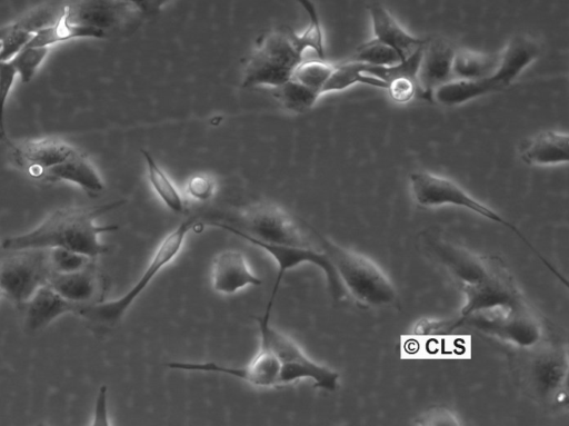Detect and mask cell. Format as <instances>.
Here are the masks:
<instances>
[{
	"label": "cell",
	"mask_w": 569,
	"mask_h": 426,
	"mask_svg": "<svg viewBox=\"0 0 569 426\" xmlns=\"http://www.w3.org/2000/svg\"><path fill=\"white\" fill-rule=\"evenodd\" d=\"M386 90L389 97L398 103L408 102L418 91L416 79L407 75H400L390 79Z\"/></svg>",
	"instance_id": "36"
},
{
	"label": "cell",
	"mask_w": 569,
	"mask_h": 426,
	"mask_svg": "<svg viewBox=\"0 0 569 426\" xmlns=\"http://www.w3.org/2000/svg\"><path fill=\"white\" fill-rule=\"evenodd\" d=\"M425 245L431 257L461 287L466 298L460 317L451 327L459 326L461 320L475 313L523 300L499 258L475 254L439 237L426 238Z\"/></svg>",
	"instance_id": "1"
},
{
	"label": "cell",
	"mask_w": 569,
	"mask_h": 426,
	"mask_svg": "<svg viewBox=\"0 0 569 426\" xmlns=\"http://www.w3.org/2000/svg\"><path fill=\"white\" fill-rule=\"evenodd\" d=\"M63 11L72 21L101 29L107 36L140 17L127 0H76L63 3Z\"/></svg>",
	"instance_id": "14"
},
{
	"label": "cell",
	"mask_w": 569,
	"mask_h": 426,
	"mask_svg": "<svg viewBox=\"0 0 569 426\" xmlns=\"http://www.w3.org/2000/svg\"><path fill=\"white\" fill-rule=\"evenodd\" d=\"M41 180L70 182L91 196L99 195L106 188L100 174L83 152L48 169Z\"/></svg>",
	"instance_id": "23"
},
{
	"label": "cell",
	"mask_w": 569,
	"mask_h": 426,
	"mask_svg": "<svg viewBox=\"0 0 569 426\" xmlns=\"http://www.w3.org/2000/svg\"><path fill=\"white\" fill-rule=\"evenodd\" d=\"M567 374V354L559 348H545L537 353L529 369L533 389L545 398L557 400L566 395Z\"/></svg>",
	"instance_id": "18"
},
{
	"label": "cell",
	"mask_w": 569,
	"mask_h": 426,
	"mask_svg": "<svg viewBox=\"0 0 569 426\" xmlns=\"http://www.w3.org/2000/svg\"><path fill=\"white\" fill-rule=\"evenodd\" d=\"M276 98L281 106L292 113H306L315 107L321 95L299 81L290 78L288 81L274 88Z\"/></svg>",
	"instance_id": "29"
},
{
	"label": "cell",
	"mask_w": 569,
	"mask_h": 426,
	"mask_svg": "<svg viewBox=\"0 0 569 426\" xmlns=\"http://www.w3.org/2000/svg\"><path fill=\"white\" fill-rule=\"evenodd\" d=\"M0 261V293L18 307L48 283L51 274L47 249H26Z\"/></svg>",
	"instance_id": "10"
},
{
	"label": "cell",
	"mask_w": 569,
	"mask_h": 426,
	"mask_svg": "<svg viewBox=\"0 0 569 426\" xmlns=\"http://www.w3.org/2000/svg\"><path fill=\"white\" fill-rule=\"evenodd\" d=\"M417 425H460L455 414L446 408L428 409L417 419Z\"/></svg>",
	"instance_id": "37"
},
{
	"label": "cell",
	"mask_w": 569,
	"mask_h": 426,
	"mask_svg": "<svg viewBox=\"0 0 569 426\" xmlns=\"http://www.w3.org/2000/svg\"><path fill=\"white\" fill-rule=\"evenodd\" d=\"M210 225L239 236L246 241L261 248L273 258L277 265V277L266 310L263 313L264 316L270 317L273 301L276 299L280 283L286 273L302 264H310L321 269V271L326 276L330 294L336 300H340L345 297L346 291L338 278L335 267L332 266L329 257L326 255L323 250H316L311 246L267 244L252 238L251 236L247 235L239 228L231 226L229 224L211 222Z\"/></svg>",
	"instance_id": "9"
},
{
	"label": "cell",
	"mask_w": 569,
	"mask_h": 426,
	"mask_svg": "<svg viewBox=\"0 0 569 426\" xmlns=\"http://www.w3.org/2000/svg\"><path fill=\"white\" fill-rule=\"evenodd\" d=\"M81 151L56 137L30 139L11 145V158L30 177L41 179L50 168L64 162Z\"/></svg>",
	"instance_id": "13"
},
{
	"label": "cell",
	"mask_w": 569,
	"mask_h": 426,
	"mask_svg": "<svg viewBox=\"0 0 569 426\" xmlns=\"http://www.w3.org/2000/svg\"><path fill=\"white\" fill-rule=\"evenodd\" d=\"M107 33L101 29L77 23L63 11V4L58 18L49 26L36 31L26 46L48 47L68 42L70 40L93 38H106Z\"/></svg>",
	"instance_id": "24"
},
{
	"label": "cell",
	"mask_w": 569,
	"mask_h": 426,
	"mask_svg": "<svg viewBox=\"0 0 569 426\" xmlns=\"http://www.w3.org/2000/svg\"><path fill=\"white\" fill-rule=\"evenodd\" d=\"M499 63V53L491 55L457 48L452 61V79L476 80L491 77Z\"/></svg>",
	"instance_id": "25"
},
{
	"label": "cell",
	"mask_w": 569,
	"mask_h": 426,
	"mask_svg": "<svg viewBox=\"0 0 569 426\" xmlns=\"http://www.w3.org/2000/svg\"><path fill=\"white\" fill-rule=\"evenodd\" d=\"M4 33H6V27H1L0 28V50H1V44H2V39H3Z\"/></svg>",
	"instance_id": "40"
},
{
	"label": "cell",
	"mask_w": 569,
	"mask_h": 426,
	"mask_svg": "<svg viewBox=\"0 0 569 426\" xmlns=\"http://www.w3.org/2000/svg\"><path fill=\"white\" fill-rule=\"evenodd\" d=\"M462 324L520 348H532L542 338L541 324L525 300L475 313Z\"/></svg>",
	"instance_id": "8"
},
{
	"label": "cell",
	"mask_w": 569,
	"mask_h": 426,
	"mask_svg": "<svg viewBox=\"0 0 569 426\" xmlns=\"http://www.w3.org/2000/svg\"><path fill=\"white\" fill-rule=\"evenodd\" d=\"M217 190L216 180L207 174L189 177L183 187V196L194 201L210 200Z\"/></svg>",
	"instance_id": "34"
},
{
	"label": "cell",
	"mask_w": 569,
	"mask_h": 426,
	"mask_svg": "<svg viewBox=\"0 0 569 426\" xmlns=\"http://www.w3.org/2000/svg\"><path fill=\"white\" fill-rule=\"evenodd\" d=\"M303 56L291 29H274L260 36L243 68V88H278L288 81Z\"/></svg>",
	"instance_id": "5"
},
{
	"label": "cell",
	"mask_w": 569,
	"mask_h": 426,
	"mask_svg": "<svg viewBox=\"0 0 569 426\" xmlns=\"http://www.w3.org/2000/svg\"><path fill=\"white\" fill-rule=\"evenodd\" d=\"M107 386L102 385L97 394L96 403L93 407L92 425L93 426H108L110 425L108 415V402H107Z\"/></svg>",
	"instance_id": "38"
},
{
	"label": "cell",
	"mask_w": 569,
	"mask_h": 426,
	"mask_svg": "<svg viewBox=\"0 0 569 426\" xmlns=\"http://www.w3.org/2000/svg\"><path fill=\"white\" fill-rule=\"evenodd\" d=\"M357 83H365L385 90L387 88L385 81L366 75L359 62L348 59L343 62L335 63L333 71L323 87L322 95L346 90Z\"/></svg>",
	"instance_id": "27"
},
{
	"label": "cell",
	"mask_w": 569,
	"mask_h": 426,
	"mask_svg": "<svg viewBox=\"0 0 569 426\" xmlns=\"http://www.w3.org/2000/svg\"><path fill=\"white\" fill-rule=\"evenodd\" d=\"M240 218L244 228L242 231L262 242L310 246L293 219L274 204L251 205L241 212Z\"/></svg>",
	"instance_id": "11"
},
{
	"label": "cell",
	"mask_w": 569,
	"mask_h": 426,
	"mask_svg": "<svg viewBox=\"0 0 569 426\" xmlns=\"http://www.w3.org/2000/svg\"><path fill=\"white\" fill-rule=\"evenodd\" d=\"M0 62H2V61H0Z\"/></svg>",
	"instance_id": "42"
},
{
	"label": "cell",
	"mask_w": 569,
	"mask_h": 426,
	"mask_svg": "<svg viewBox=\"0 0 569 426\" xmlns=\"http://www.w3.org/2000/svg\"><path fill=\"white\" fill-rule=\"evenodd\" d=\"M211 286L216 293L232 295L249 286H260L262 280L252 273L247 258L239 250H223L212 260Z\"/></svg>",
	"instance_id": "17"
},
{
	"label": "cell",
	"mask_w": 569,
	"mask_h": 426,
	"mask_svg": "<svg viewBox=\"0 0 569 426\" xmlns=\"http://www.w3.org/2000/svg\"><path fill=\"white\" fill-rule=\"evenodd\" d=\"M540 50V44L528 36L512 37L499 52V63L495 73L480 79L486 95L508 88L539 57Z\"/></svg>",
	"instance_id": "16"
},
{
	"label": "cell",
	"mask_w": 569,
	"mask_h": 426,
	"mask_svg": "<svg viewBox=\"0 0 569 426\" xmlns=\"http://www.w3.org/2000/svg\"><path fill=\"white\" fill-rule=\"evenodd\" d=\"M140 17H149L158 13L170 0H127Z\"/></svg>",
	"instance_id": "39"
},
{
	"label": "cell",
	"mask_w": 569,
	"mask_h": 426,
	"mask_svg": "<svg viewBox=\"0 0 569 426\" xmlns=\"http://www.w3.org/2000/svg\"><path fill=\"white\" fill-rule=\"evenodd\" d=\"M519 156L530 166L566 164L569 156L568 133L553 129L539 131L520 143Z\"/></svg>",
	"instance_id": "19"
},
{
	"label": "cell",
	"mask_w": 569,
	"mask_h": 426,
	"mask_svg": "<svg viewBox=\"0 0 569 426\" xmlns=\"http://www.w3.org/2000/svg\"><path fill=\"white\" fill-rule=\"evenodd\" d=\"M368 11L372 24V38L393 48L403 60L423 46L426 39L410 34L381 3H371Z\"/></svg>",
	"instance_id": "20"
},
{
	"label": "cell",
	"mask_w": 569,
	"mask_h": 426,
	"mask_svg": "<svg viewBox=\"0 0 569 426\" xmlns=\"http://www.w3.org/2000/svg\"><path fill=\"white\" fill-rule=\"evenodd\" d=\"M297 2L309 18L308 26L301 33L293 31V41L298 51L303 56L307 50H312L317 58L326 59L325 33L315 3L311 0H297Z\"/></svg>",
	"instance_id": "28"
},
{
	"label": "cell",
	"mask_w": 569,
	"mask_h": 426,
	"mask_svg": "<svg viewBox=\"0 0 569 426\" xmlns=\"http://www.w3.org/2000/svg\"><path fill=\"white\" fill-rule=\"evenodd\" d=\"M141 153L147 167L148 181L154 194L171 211L184 214L187 206L183 194L149 151L142 149Z\"/></svg>",
	"instance_id": "26"
},
{
	"label": "cell",
	"mask_w": 569,
	"mask_h": 426,
	"mask_svg": "<svg viewBox=\"0 0 569 426\" xmlns=\"http://www.w3.org/2000/svg\"><path fill=\"white\" fill-rule=\"evenodd\" d=\"M260 335V345L268 347L280 363V386L308 379L313 386L335 392L339 384V374L311 359L291 337L270 325V317L256 318Z\"/></svg>",
	"instance_id": "7"
},
{
	"label": "cell",
	"mask_w": 569,
	"mask_h": 426,
	"mask_svg": "<svg viewBox=\"0 0 569 426\" xmlns=\"http://www.w3.org/2000/svg\"><path fill=\"white\" fill-rule=\"evenodd\" d=\"M411 194L416 202L423 207L457 206L472 211L488 220L502 225L512 230L553 273L557 278L567 285L566 279L550 265L526 236L509 220L495 211L486 204L471 196L456 181L431 171H413L409 176Z\"/></svg>",
	"instance_id": "6"
},
{
	"label": "cell",
	"mask_w": 569,
	"mask_h": 426,
	"mask_svg": "<svg viewBox=\"0 0 569 426\" xmlns=\"http://www.w3.org/2000/svg\"><path fill=\"white\" fill-rule=\"evenodd\" d=\"M47 284L67 300L81 305L96 303L101 287L94 261L74 273H51Z\"/></svg>",
	"instance_id": "22"
},
{
	"label": "cell",
	"mask_w": 569,
	"mask_h": 426,
	"mask_svg": "<svg viewBox=\"0 0 569 426\" xmlns=\"http://www.w3.org/2000/svg\"><path fill=\"white\" fill-rule=\"evenodd\" d=\"M196 226L197 218L189 217L166 235L158 245L148 266L141 273L138 280L121 297L103 303L84 305L78 304L74 315L81 316L97 325H116L123 318L131 305L150 285L156 276L177 258L183 247L188 234Z\"/></svg>",
	"instance_id": "4"
},
{
	"label": "cell",
	"mask_w": 569,
	"mask_h": 426,
	"mask_svg": "<svg viewBox=\"0 0 569 426\" xmlns=\"http://www.w3.org/2000/svg\"><path fill=\"white\" fill-rule=\"evenodd\" d=\"M17 72L10 61L0 62V141L6 139L4 112Z\"/></svg>",
	"instance_id": "35"
},
{
	"label": "cell",
	"mask_w": 569,
	"mask_h": 426,
	"mask_svg": "<svg viewBox=\"0 0 569 426\" xmlns=\"http://www.w3.org/2000/svg\"><path fill=\"white\" fill-rule=\"evenodd\" d=\"M49 50L48 47L24 46L9 60L22 83H29L33 79Z\"/></svg>",
	"instance_id": "32"
},
{
	"label": "cell",
	"mask_w": 569,
	"mask_h": 426,
	"mask_svg": "<svg viewBox=\"0 0 569 426\" xmlns=\"http://www.w3.org/2000/svg\"><path fill=\"white\" fill-rule=\"evenodd\" d=\"M167 366L177 370L222 374L261 388L280 387V363L277 356L262 345L244 366L222 365L214 361H170Z\"/></svg>",
	"instance_id": "12"
},
{
	"label": "cell",
	"mask_w": 569,
	"mask_h": 426,
	"mask_svg": "<svg viewBox=\"0 0 569 426\" xmlns=\"http://www.w3.org/2000/svg\"><path fill=\"white\" fill-rule=\"evenodd\" d=\"M124 202L118 200L92 209H58L36 228L3 239L1 248L8 251L64 248L96 259L108 252V247L101 242L100 235L119 229L117 225H98L96 219Z\"/></svg>",
	"instance_id": "2"
},
{
	"label": "cell",
	"mask_w": 569,
	"mask_h": 426,
	"mask_svg": "<svg viewBox=\"0 0 569 426\" xmlns=\"http://www.w3.org/2000/svg\"><path fill=\"white\" fill-rule=\"evenodd\" d=\"M77 306L44 284L23 306L26 328L30 331L41 330L62 315H74Z\"/></svg>",
	"instance_id": "21"
},
{
	"label": "cell",
	"mask_w": 569,
	"mask_h": 426,
	"mask_svg": "<svg viewBox=\"0 0 569 426\" xmlns=\"http://www.w3.org/2000/svg\"><path fill=\"white\" fill-rule=\"evenodd\" d=\"M335 63L328 62L326 59H309L305 58L296 67L291 78L305 85L306 87L318 91L322 96V90L329 80Z\"/></svg>",
	"instance_id": "31"
},
{
	"label": "cell",
	"mask_w": 569,
	"mask_h": 426,
	"mask_svg": "<svg viewBox=\"0 0 569 426\" xmlns=\"http://www.w3.org/2000/svg\"><path fill=\"white\" fill-rule=\"evenodd\" d=\"M349 60L381 67H391L405 61L393 48L375 38L359 44Z\"/></svg>",
	"instance_id": "30"
},
{
	"label": "cell",
	"mask_w": 569,
	"mask_h": 426,
	"mask_svg": "<svg viewBox=\"0 0 569 426\" xmlns=\"http://www.w3.org/2000/svg\"><path fill=\"white\" fill-rule=\"evenodd\" d=\"M457 48L446 38L426 39L419 56L416 83L420 96L431 100L432 91L452 79V61Z\"/></svg>",
	"instance_id": "15"
},
{
	"label": "cell",
	"mask_w": 569,
	"mask_h": 426,
	"mask_svg": "<svg viewBox=\"0 0 569 426\" xmlns=\"http://www.w3.org/2000/svg\"><path fill=\"white\" fill-rule=\"evenodd\" d=\"M1 296H2V295H1V293H0V297H1Z\"/></svg>",
	"instance_id": "41"
},
{
	"label": "cell",
	"mask_w": 569,
	"mask_h": 426,
	"mask_svg": "<svg viewBox=\"0 0 569 426\" xmlns=\"http://www.w3.org/2000/svg\"><path fill=\"white\" fill-rule=\"evenodd\" d=\"M310 229L335 267L346 294L366 307H383L395 301L393 284L373 260Z\"/></svg>",
	"instance_id": "3"
},
{
	"label": "cell",
	"mask_w": 569,
	"mask_h": 426,
	"mask_svg": "<svg viewBox=\"0 0 569 426\" xmlns=\"http://www.w3.org/2000/svg\"><path fill=\"white\" fill-rule=\"evenodd\" d=\"M47 259L50 271L54 274L74 273L94 261L87 255L64 248L47 249Z\"/></svg>",
	"instance_id": "33"
}]
</instances>
